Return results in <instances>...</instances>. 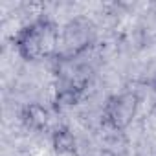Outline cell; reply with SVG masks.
Here are the masks:
<instances>
[{"label":"cell","mask_w":156,"mask_h":156,"mask_svg":"<svg viewBox=\"0 0 156 156\" xmlns=\"http://www.w3.org/2000/svg\"><path fill=\"white\" fill-rule=\"evenodd\" d=\"M92 41H94L92 22L83 17H77L62 28L59 35V48L55 57L62 62H68L77 55H81L85 50H88Z\"/></svg>","instance_id":"1"},{"label":"cell","mask_w":156,"mask_h":156,"mask_svg":"<svg viewBox=\"0 0 156 156\" xmlns=\"http://www.w3.org/2000/svg\"><path fill=\"white\" fill-rule=\"evenodd\" d=\"M140 99L134 92H125L108 99L105 107V121L114 130H125L136 118Z\"/></svg>","instance_id":"2"},{"label":"cell","mask_w":156,"mask_h":156,"mask_svg":"<svg viewBox=\"0 0 156 156\" xmlns=\"http://www.w3.org/2000/svg\"><path fill=\"white\" fill-rule=\"evenodd\" d=\"M15 46L19 55L24 61H35L42 57V48H41V33H39V22H31L24 26L22 30L17 31L15 35Z\"/></svg>","instance_id":"3"},{"label":"cell","mask_w":156,"mask_h":156,"mask_svg":"<svg viewBox=\"0 0 156 156\" xmlns=\"http://www.w3.org/2000/svg\"><path fill=\"white\" fill-rule=\"evenodd\" d=\"M22 121L33 130H44L50 123L48 110L39 103H28L22 108Z\"/></svg>","instance_id":"4"},{"label":"cell","mask_w":156,"mask_h":156,"mask_svg":"<svg viewBox=\"0 0 156 156\" xmlns=\"http://www.w3.org/2000/svg\"><path fill=\"white\" fill-rule=\"evenodd\" d=\"M51 145L57 156H77V141L68 129H57L51 134Z\"/></svg>","instance_id":"5"},{"label":"cell","mask_w":156,"mask_h":156,"mask_svg":"<svg viewBox=\"0 0 156 156\" xmlns=\"http://www.w3.org/2000/svg\"><path fill=\"white\" fill-rule=\"evenodd\" d=\"M83 90L75 88V87H70V85H64L62 88L57 90V105H64V107H72L79 101Z\"/></svg>","instance_id":"6"},{"label":"cell","mask_w":156,"mask_h":156,"mask_svg":"<svg viewBox=\"0 0 156 156\" xmlns=\"http://www.w3.org/2000/svg\"><path fill=\"white\" fill-rule=\"evenodd\" d=\"M143 83L156 88V59H152L145 70V77H143Z\"/></svg>","instance_id":"7"}]
</instances>
